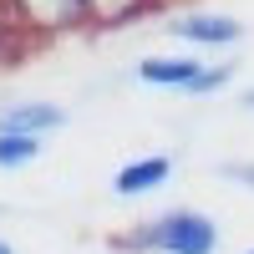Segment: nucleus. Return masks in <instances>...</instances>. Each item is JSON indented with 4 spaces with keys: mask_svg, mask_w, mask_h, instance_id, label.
<instances>
[{
    "mask_svg": "<svg viewBox=\"0 0 254 254\" xmlns=\"http://www.w3.org/2000/svg\"><path fill=\"white\" fill-rule=\"evenodd\" d=\"M137 244H158L163 254H214L219 249V229H214V219L193 214V208H178V214L158 219L153 234H142Z\"/></svg>",
    "mask_w": 254,
    "mask_h": 254,
    "instance_id": "nucleus-1",
    "label": "nucleus"
},
{
    "mask_svg": "<svg viewBox=\"0 0 254 254\" xmlns=\"http://www.w3.org/2000/svg\"><path fill=\"white\" fill-rule=\"evenodd\" d=\"M10 15L36 36H56V31H76L87 26V0H5Z\"/></svg>",
    "mask_w": 254,
    "mask_h": 254,
    "instance_id": "nucleus-2",
    "label": "nucleus"
},
{
    "mask_svg": "<svg viewBox=\"0 0 254 254\" xmlns=\"http://www.w3.org/2000/svg\"><path fill=\"white\" fill-rule=\"evenodd\" d=\"M168 31L183 36V41H193V46H234V41L244 36V26L234 15H183Z\"/></svg>",
    "mask_w": 254,
    "mask_h": 254,
    "instance_id": "nucleus-3",
    "label": "nucleus"
},
{
    "mask_svg": "<svg viewBox=\"0 0 254 254\" xmlns=\"http://www.w3.org/2000/svg\"><path fill=\"white\" fill-rule=\"evenodd\" d=\"M198 71H203V61H193V56H147L137 66V76L147 81V87H178V92L193 87Z\"/></svg>",
    "mask_w": 254,
    "mask_h": 254,
    "instance_id": "nucleus-4",
    "label": "nucleus"
},
{
    "mask_svg": "<svg viewBox=\"0 0 254 254\" xmlns=\"http://www.w3.org/2000/svg\"><path fill=\"white\" fill-rule=\"evenodd\" d=\"M66 122V112L51 107V102H26V107H5L0 112V132H51V127Z\"/></svg>",
    "mask_w": 254,
    "mask_h": 254,
    "instance_id": "nucleus-5",
    "label": "nucleus"
},
{
    "mask_svg": "<svg viewBox=\"0 0 254 254\" xmlns=\"http://www.w3.org/2000/svg\"><path fill=\"white\" fill-rule=\"evenodd\" d=\"M158 0H87V20L97 31H117V26H127V20H137V15H147Z\"/></svg>",
    "mask_w": 254,
    "mask_h": 254,
    "instance_id": "nucleus-6",
    "label": "nucleus"
},
{
    "mask_svg": "<svg viewBox=\"0 0 254 254\" xmlns=\"http://www.w3.org/2000/svg\"><path fill=\"white\" fill-rule=\"evenodd\" d=\"M168 173H173V163H168V158H142V163H127L112 188H117V193H147V188L168 183Z\"/></svg>",
    "mask_w": 254,
    "mask_h": 254,
    "instance_id": "nucleus-7",
    "label": "nucleus"
},
{
    "mask_svg": "<svg viewBox=\"0 0 254 254\" xmlns=\"http://www.w3.org/2000/svg\"><path fill=\"white\" fill-rule=\"evenodd\" d=\"M41 153V137L36 132H0V168H26Z\"/></svg>",
    "mask_w": 254,
    "mask_h": 254,
    "instance_id": "nucleus-8",
    "label": "nucleus"
},
{
    "mask_svg": "<svg viewBox=\"0 0 254 254\" xmlns=\"http://www.w3.org/2000/svg\"><path fill=\"white\" fill-rule=\"evenodd\" d=\"M229 76H234V66H203V71L193 76V87H188V92H219Z\"/></svg>",
    "mask_w": 254,
    "mask_h": 254,
    "instance_id": "nucleus-9",
    "label": "nucleus"
},
{
    "mask_svg": "<svg viewBox=\"0 0 254 254\" xmlns=\"http://www.w3.org/2000/svg\"><path fill=\"white\" fill-rule=\"evenodd\" d=\"M244 107H254V92H249V97H244Z\"/></svg>",
    "mask_w": 254,
    "mask_h": 254,
    "instance_id": "nucleus-10",
    "label": "nucleus"
},
{
    "mask_svg": "<svg viewBox=\"0 0 254 254\" xmlns=\"http://www.w3.org/2000/svg\"><path fill=\"white\" fill-rule=\"evenodd\" d=\"M0 254H10V244H0Z\"/></svg>",
    "mask_w": 254,
    "mask_h": 254,
    "instance_id": "nucleus-11",
    "label": "nucleus"
},
{
    "mask_svg": "<svg viewBox=\"0 0 254 254\" xmlns=\"http://www.w3.org/2000/svg\"><path fill=\"white\" fill-rule=\"evenodd\" d=\"M249 254H254V249H249Z\"/></svg>",
    "mask_w": 254,
    "mask_h": 254,
    "instance_id": "nucleus-12",
    "label": "nucleus"
}]
</instances>
